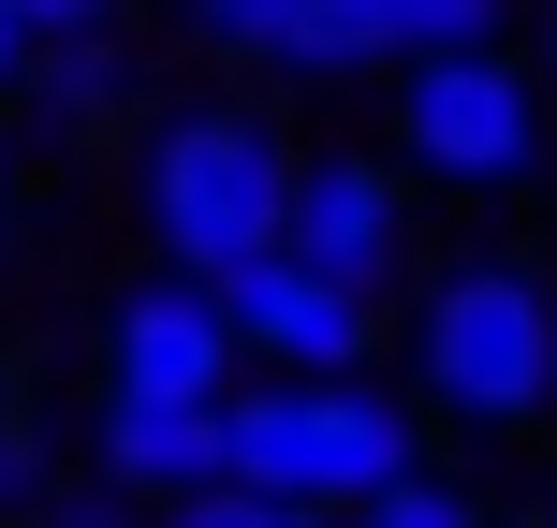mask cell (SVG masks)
Segmentation results:
<instances>
[{
  "mask_svg": "<svg viewBox=\"0 0 557 528\" xmlns=\"http://www.w3.org/2000/svg\"><path fill=\"white\" fill-rule=\"evenodd\" d=\"M337 528H499V500H484L470 470H441V455H411L382 500H367V514H337Z\"/></svg>",
  "mask_w": 557,
  "mask_h": 528,
  "instance_id": "12",
  "label": "cell"
},
{
  "mask_svg": "<svg viewBox=\"0 0 557 528\" xmlns=\"http://www.w3.org/2000/svg\"><path fill=\"white\" fill-rule=\"evenodd\" d=\"M0 426H15V382H0Z\"/></svg>",
  "mask_w": 557,
  "mask_h": 528,
  "instance_id": "21",
  "label": "cell"
},
{
  "mask_svg": "<svg viewBox=\"0 0 557 528\" xmlns=\"http://www.w3.org/2000/svg\"><path fill=\"white\" fill-rule=\"evenodd\" d=\"M278 250L337 294H396L425 265V206L382 147H294V206H278Z\"/></svg>",
  "mask_w": 557,
  "mask_h": 528,
  "instance_id": "5",
  "label": "cell"
},
{
  "mask_svg": "<svg viewBox=\"0 0 557 528\" xmlns=\"http://www.w3.org/2000/svg\"><path fill=\"white\" fill-rule=\"evenodd\" d=\"M499 528H543V514H499Z\"/></svg>",
  "mask_w": 557,
  "mask_h": 528,
  "instance_id": "22",
  "label": "cell"
},
{
  "mask_svg": "<svg viewBox=\"0 0 557 528\" xmlns=\"http://www.w3.org/2000/svg\"><path fill=\"white\" fill-rule=\"evenodd\" d=\"M0 206H15V118H0Z\"/></svg>",
  "mask_w": 557,
  "mask_h": 528,
  "instance_id": "19",
  "label": "cell"
},
{
  "mask_svg": "<svg viewBox=\"0 0 557 528\" xmlns=\"http://www.w3.org/2000/svg\"><path fill=\"white\" fill-rule=\"evenodd\" d=\"M543 528H557V500H543Z\"/></svg>",
  "mask_w": 557,
  "mask_h": 528,
  "instance_id": "23",
  "label": "cell"
},
{
  "mask_svg": "<svg viewBox=\"0 0 557 528\" xmlns=\"http://www.w3.org/2000/svg\"><path fill=\"white\" fill-rule=\"evenodd\" d=\"M278 528H337V514H278Z\"/></svg>",
  "mask_w": 557,
  "mask_h": 528,
  "instance_id": "20",
  "label": "cell"
},
{
  "mask_svg": "<svg viewBox=\"0 0 557 528\" xmlns=\"http://www.w3.org/2000/svg\"><path fill=\"white\" fill-rule=\"evenodd\" d=\"M278 206H294V133H278L264 103H176L147 118L133 147V221L162 279H235L278 250Z\"/></svg>",
  "mask_w": 557,
  "mask_h": 528,
  "instance_id": "2",
  "label": "cell"
},
{
  "mask_svg": "<svg viewBox=\"0 0 557 528\" xmlns=\"http://www.w3.org/2000/svg\"><path fill=\"white\" fill-rule=\"evenodd\" d=\"M45 500H59V470H45V441H29V412H15L0 426V528H29Z\"/></svg>",
  "mask_w": 557,
  "mask_h": 528,
  "instance_id": "13",
  "label": "cell"
},
{
  "mask_svg": "<svg viewBox=\"0 0 557 528\" xmlns=\"http://www.w3.org/2000/svg\"><path fill=\"white\" fill-rule=\"evenodd\" d=\"M425 455V412L396 382H235L221 396V484L278 514H367Z\"/></svg>",
  "mask_w": 557,
  "mask_h": 528,
  "instance_id": "3",
  "label": "cell"
},
{
  "mask_svg": "<svg viewBox=\"0 0 557 528\" xmlns=\"http://www.w3.org/2000/svg\"><path fill=\"white\" fill-rule=\"evenodd\" d=\"M529 74H543V103H557V0H543V45H529Z\"/></svg>",
  "mask_w": 557,
  "mask_h": 528,
  "instance_id": "18",
  "label": "cell"
},
{
  "mask_svg": "<svg viewBox=\"0 0 557 528\" xmlns=\"http://www.w3.org/2000/svg\"><path fill=\"white\" fill-rule=\"evenodd\" d=\"M206 294H221V323H235V367H264V382H382V353H396V308L308 279L294 250L206 279Z\"/></svg>",
  "mask_w": 557,
  "mask_h": 528,
  "instance_id": "6",
  "label": "cell"
},
{
  "mask_svg": "<svg viewBox=\"0 0 557 528\" xmlns=\"http://www.w3.org/2000/svg\"><path fill=\"white\" fill-rule=\"evenodd\" d=\"M147 528H278V500H250V484H206V500H176V514H147Z\"/></svg>",
  "mask_w": 557,
  "mask_h": 528,
  "instance_id": "14",
  "label": "cell"
},
{
  "mask_svg": "<svg viewBox=\"0 0 557 528\" xmlns=\"http://www.w3.org/2000/svg\"><path fill=\"white\" fill-rule=\"evenodd\" d=\"M0 15H15L29 45H59V29H117V15H133V0H0Z\"/></svg>",
  "mask_w": 557,
  "mask_h": 528,
  "instance_id": "15",
  "label": "cell"
},
{
  "mask_svg": "<svg viewBox=\"0 0 557 528\" xmlns=\"http://www.w3.org/2000/svg\"><path fill=\"white\" fill-rule=\"evenodd\" d=\"M235 382H250V367H235V323H221V294H206V279H162V265H147L133 294L103 308V396H176V412H221Z\"/></svg>",
  "mask_w": 557,
  "mask_h": 528,
  "instance_id": "7",
  "label": "cell"
},
{
  "mask_svg": "<svg viewBox=\"0 0 557 528\" xmlns=\"http://www.w3.org/2000/svg\"><path fill=\"white\" fill-rule=\"evenodd\" d=\"M15 74H29V29H15V15H0V103H15Z\"/></svg>",
  "mask_w": 557,
  "mask_h": 528,
  "instance_id": "17",
  "label": "cell"
},
{
  "mask_svg": "<svg viewBox=\"0 0 557 528\" xmlns=\"http://www.w3.org/2000/svg\"><path fill=\"white\" fill-rule=\"evenodd\" d=\"M176 15H191V45H206V59L294 74V45H308V15H323V0H176Z\"/></svg>",
  "mask_w": 557,
  "mask_h": 528,
  "instance_id": "11",
  "label": "cell"
},
{
  "mask_svg": "<svg viewBox=\"0 0 557 528\" xmlns=\"http://www.w3.org/2000/svg\"><path fill=\"white\" fill-rule=\"evenodd\" d=\"M513 45V0H323L278 88H382L411 59H484Z\"/></svg>",
  "mask_w": 557,
  "mask_h": 528,
  "instance_id": "8",
  "label": "cell"
},
{
  "mask_svg": "<svg viewBox=\"0 0 557 528\" xmlns=\"http://www.w3.org/2000/svg\"><path fill=\"white\" fill-rule=\"evenodd\" d=\"M29 528H147V514H133V500H103V484H59Z\"/></svg>",
  "mask_w": 557,
  "mask_h": 528,
  "instance_id": "16",
  "label": "cell"
},
{
  "mask_svg": "<svg viewBox=\"0 0 557 528\" xmlns=\"http://www.w3.org/2000/svg\"><path fill=\"white\" fill-rule=\"evenodd\" d=\"M133 29H59V45H29V74H15V118L29 133H117V118H133Z\"/></svg>",
  "mask_w": 557,
  "mask_h": 528,
  "instance_id": "10",
  "label": "cell"
},
{
  "mask_svg": "<svg viewBox=\"0 0 557 528\" xmlns=\"http://www.w3.org/2000/svg\"><path fill=\"white\" fill-rule=\"evenodd\" d=\"M382 162L411 176V192H455V206H499V192H543L557 162V103L543 74L513 45L484 59H411V74H382Z\"/></svg>",
  "mask_w": 557,
  "mask_h": 528,
  "instance_id": "4",
  "label": "cell"
},
{
  "mask_svg": "<svg viewBox=\"0 0 557 528\" xmlns=\"http://www.w3.org/2000/svg\"><path fill=\"white\" fill-rule=\"evenodd\" d=\"M411 412L470 426V441H543L557 426V265L529 250H455L411 279Z\"/></svg>",
  "mask_w": 557,
  "mask_h": 528,
  "instance_id": "1",
  "label": "cell"
},
{
  "mask_svg": "<svg viewBox=\"0 0 557 528\" xmlns=\"http://www.w3.org/2000/svg\"><path fill=\"white\" fill-rule=\"evenodd\" d=\"M88 484L133 514H176L221 484V412H176V396H103L88 412Z\"/></svg>",
  "mask_w": 557,
  "mask_h": 528,
  "instance_id": "9",
  "label": "cell"
}]
</instances>
